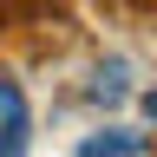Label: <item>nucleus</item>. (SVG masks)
I'll use <instances>...</instances> for the list:
<instances>
[{"label":"nucleus","instance_id":"1","mask_svg":"<svg viewBox=\"0 0 157 157\" xmlns=\"http://www.w3.org/2000/svg\"><path fill=\"white\" fill-rule=\"evenodd\" d=\"M0 151H26V98H20V85H7L0 78Z\"/></svg>","mask_w":157,"mask_h":157},{"label":"nucleus","instance_id":"2","mask_svg":"<svg viewBox=\"0 0 157 157\" xmlns=\"http://www.w3.org/2000/svg\"><path fill=\"white\" fill-rule=\"evenodd\" d=\"M78 151H85V157H105V151H118V157H144L151 137H137V131H98V137H85Z\"/></svg>","mask_w":157,"mask_h":157},{"label":"nucleus","instance_id":"3","mask_svg":"<svg viewBox=\"0 0 157 157\" xmlns=\"http://www.w3.org/2000/svg\"><path fill=\"white\" fill-rule=\"evenodd\" d=\"M144 111H151V124H157V92H151V98H144Z\"/></svg>","mask_w":157,"mask_h":157}]
</instances>
